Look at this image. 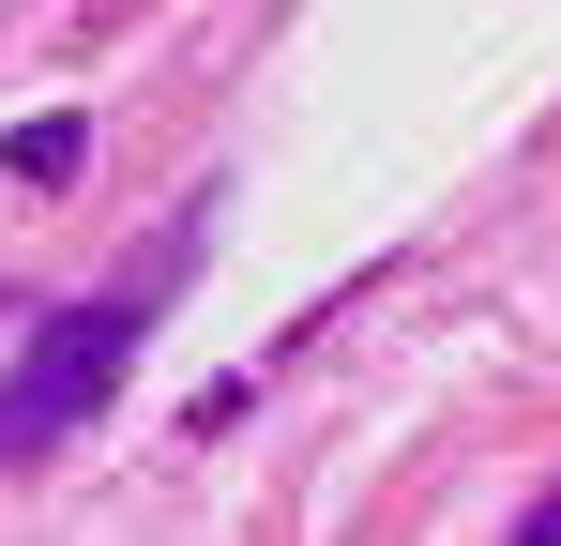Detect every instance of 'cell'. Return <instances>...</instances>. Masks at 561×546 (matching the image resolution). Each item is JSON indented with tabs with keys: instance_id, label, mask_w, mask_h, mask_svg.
I'll list each match as a JSON object with an SVG mask.
<instances>
[{
	"instance_id": "cell-1",
	"label": "cell",
	"mask_w": 561,
	"mask_h": 546,
	"mask_svg": "<svg viewBox=\"0 0 561 546\" xmlns=\"http://www.w3.org/2000/svg\"><path fill=\"white\" fill-rule=\"evenodd\" d=\"M122 364H137V304H61V319L15 350V379H0V455H31V441H61V425H92Z\"/></svg>"
},
{
	"instance_id": "cell-2",
	"label": "cell",
	"mask_w": 561,
	"mask_h": 546,
	"mask_svg": "<svg viewBox=\"0 0 561 546\" xmlns=\"http://www.w3.org/2000/svg\"><path fill=\"white\" fill-rule=\"evenodd\" d=\"M0 168H15V182H77V168H92V122H61V106H46V122H15V152H0Z\"/></svg>"
},
{
	"instance_id": "cell-3",
	"label": "cell",
	"mask_w": 561,
	"mask_h": 546,
	"mask_svg": "<svg viewBox=\"0 0 561 546\" xmlns=\"http://www.w3.org/2000/svg\"><path fill=\"white\" fill-rule=\"evenodd\" d=\"M531 546H561V486H547V501H531Z\"/></svg>"
}]
</instances>
